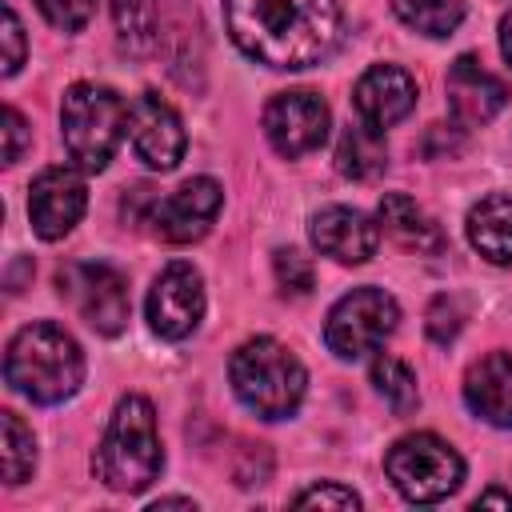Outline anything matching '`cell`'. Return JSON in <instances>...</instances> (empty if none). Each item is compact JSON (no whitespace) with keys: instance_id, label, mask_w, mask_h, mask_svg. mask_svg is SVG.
Returning a JSON list of instances; mask_svg holds the SVG:
<instances>
[{"instance_id":"6da1fadb","label":"cell","mask_w":512,"mask_h":512,"mask_svg":"<svg viewBox=\"0 0 512 512\" xmlns=\"http://www.w3.org/2000/svg\"><path fill=\"white\" fill-rule=\"evenodd\" d=\"M228 36L268 68H312L340 44L336 0H224Z\"/></svg>"},{"instance_id":"7a4b0ae2","label":"cell","mask_w":512,"mask_h":512,"mask_svg":"<svg viewBox=\"0 0 512 512\" xmlns=\"http://www.w3.org/2000/svg\"><path fill=\"white\" fill-rule=\"evenodd\" d=\"M4 380L32 404H60L84 384V352L52 320L24 324L4 352Z\"/></svg>"},{"instance_id":"3957f363","label":"cell","mask_w":512,"mask_h":512,"mask_svg":"<svg viewBox=\"0 0 512 512\" xmlns=\"http://www.w3.org/2000/svg\"><path fill=\"white\" fill-rule=\"evenodd\" d=\"M164 468V448L156 432V408L144 396H120L104 428L100 448L92 452V472L112 492H144Z\"/></svg>"},{"instance_id":"277c9868","label":"cell","mask_w":512,"mask_h":512,"mask_svg":"<svg viewBox=\"0 0 512 512\" xmlns=\"http://www.w3.org/2000/svg\"><path fill=\"white\" fill-rule=\"evenodd\" d=\"M228 380H232V392L240 396V404L248 412H256L260 420L292 416L308 388V372L296 360V352L272 336L244 340L228 360Z\"/></svg>"},{"instance_id":"5b68a950","label":"cell","mask_w":512,"mask_h":512,"mask_svg":"<svg viewBox=\"0 0 512 512\" xmlns=\"http://www.w3.org/2000/svg\"><path fill=\"white\" fill-rule=\"evenodd\" d=\"M128 128V104L104 84H72L60 100V136L80 172H104Z\"/></svg>"},{"instance_id":"8992f818","label":"cell","mask_w":512,"mask_h":512,"mask_svg":"<svg viewBox=\"0 0 512 512\" xmlns=\"http://www.w3.org/2000/svg\"><path fill=\"white\" fill-rule=\"evenodd\" d=\"M384 472L396 484V492L412 504H436L444 496H452L464 480V460L460 452L432 436V432H412L400 436L388 456H384Z\"/></svg>"},{"instance_id":"52a82bcc","label":"cell","mask_w":512,"mask_h":512,"mask_svg":"<svg viewBox=\"0 0 512 512\" xmlns=\"http://www.w3.org/2000/svg\"><path fill=\"white\" fill-rule=\"evenodd\" d=\"M396 320H400V308L384 288H352L332 304L324 324V344L340 360H360L396 332Z\"/></svg>"},{"instance_id":"ba28073f","label":"cell","mask_w":512,"mask_h":512,"mask_svg":"<svg viewBox=\"0 0 512 512\" xmlns=\"http://www.w3.org/2000/svg\"><path fill=\"white\" fill-rule=\"evenodd\" d=\"M56 292L76 308L84 324L104 336L124 332L128 324V280L104 260H76L56 272Z\"/></svg>"},{"instance_id":"9c48e42d","label":"cell","mask_w":512,"mask_h":512,"mask_svg":"<svg viewBox=\"0 0 512 512\" xmlns=\"http://www.w3.org/2000/svg\"><path fill=\"white\" fill-rule=\"evenodd\" d=\"M264 136L288 160L308 156L328 136V104L308 88L276 92L268 100V108H264Z\"/></svg>"},{"instance_id":"30bf717a","label":"cell","mask_w":512,"mask_h":512,"mask_svg":"<svg viewBox=\"0 0 512 512\" xmlns=\"http://www.w3.org/2000/svg\"><path fill=\"white\" fill-rule=\"evenodd\" d=\"M204 316V280L192 264H168L148 288V324L164 340H184Z\"/></svg>"},{"instance_id":"8fae6325","label":"cell","mask_w":512,"mask_h":512,"mask_svg":"<svg viewBox=\"0 0 512 512\" xmlns=\"http://www.w3.org/2000/svg\"><path fill=\"white\" fill-rule=\"evenodd\" d=\"M84 208H88V188H84L80 172H72L64 164L44 168L28 188V220L40 240L68 236L80 224Z\"/></svg>"},{"instance_id":"7c38bea8","label":"cell","mask_w":512,"mask_h":512,"mask_svg":"<svg viewBox=\"0 0 512 512\" xmlns=\"http://www.w3.org/2000/svg\"><path fill=\"white\" fill-rule=\"evenodd\" d=\"M128 136L136 156L156 168V172H172L184 156V124L176 116V108L168 100H160L156 92H140L128 108Z\"/></svg>"},{"instance_id":"4fadbf2b","label":"cell","mask_w":512,"mask_h":512,"mask_svg":"<svg viewBox=\"0 0 512 512\" xmlns=\"http://www.w3.org/2000/svg\"><path fill=\"white\" fill-rule=\"evenodd\" d=\"M220 204H224V188L212 176H192L176 192L156 200L152 224L168 244H192L212 228Z\"/></svg>"},{"instance_id":"5bb4252c","label":"cell","mask_w":512,"mask_h":512,"mask_svg":"<svg viewBox=\"0 0 512 512\" xmlns=\"http://www.w3.org/2000/svg\"><path fill=\"white\" fill-rule=\"evenodd\" d=\"M444 88H448V108H452L456 124H464V128L488 124L508 104V84L500 76H492L476 56H456Z\"/></svg>"},{"instance_id":"9a60e30c","label":"cell","mask_w":512,"mask_h":512,"mask_svg":"<svg viewBox=\"0 0 512 512\" xmlns=\"http://www.w3.org/2000/svg\"><path fill=\"white\" fill-rule=\"evenodd\" d=\"M312 244L336 264H364L380 248V224H372L360 208L328 204L312 216Z\"/></svg>"},{"instance_id":"2e32d148","label":"cell","mask_w":512,"mask_h":512,"mask_svg":"<svg viewBox=\"0 0 512 512\" xmlns=\"http://www.w3.org/2000/svg\"><path fill=\"white\" fill-rule=\"evenodd\" d=\"M352 104H356V112H360L364 124H372V128L384 132V128L400 124L416 108V80L404 68H396V64H372L356 80Z\"/></svg>"},{"instance_id":"e0dca14e","label":"cell","mask_w":512,"mask_h":512,"mask_svg":"<svg viewBox=\"0 0 512 512\" xmlns=\"http://www.w3.org/2000/svg\"><path fill=\"white\" fill-rule=\"evenodd\" d=\"M464 400L480 420L512 428V356L488 352L484 360H476L464 376Z\"/></svg>"},{"instance_id":"ac0fdd59","label":"cell","mask_w":512,"mask_h":512,"mask_svg":"<svg viewBox=\"0 0 512 512\" xmlns=\"http://www.w3.org/2000/svg\"><path fill=\"white\" fill-rule=\"evenodd\" d=\"M380 228L408 252H424V256H436L444 252V232L436 228V220L404 192H388L380 200Z\"/></svg>"},{"instance_id":"d6986e66","label":"cell","mask_w":512,"mask_h":512,"mask_svg":"<svg viewBox=\"0 0 512 512\" xmlns=\"http://www.w3.org/2000/svg\"><path fill=\"white\" fill-rule=\"evenodd\" d=\"M468 240L492 264H512V196H484L468 212Z\"/></svg>"},{"instance_id":"ffe728a7","label":"cell","mask_w":512,"mask_h":512,"mask_svg":"<svg viewBox=\"0 0 512 512\" xmlns=\"http://www.w3.org/2000/svg\"><path fill=\"white\" fill-rule=\"evenodd\" d=\"M388 168V144L372 124H348L336 140V172L348 180H376Z\"/></svg>"},{"instance_id":"44dd1931","label":"cell","mask_w":512,"mask_h":512,"mask_svg":"<svg viewBox=\"0 0 512 512\" xmlns=\"http://www.w3.org/2000/svg\"><path fill=\"white\" fill-rule=\"evenodd\" d=\"M112 20L120 48L132 56H148L160 40V0H112Z\"/></svg>"},{"instance_id":"7402d4cb","label":"cell","mask_w":512,"mask_h":512,"mask_svg":"<svg viewBox=\"0 0 512 512\" xmlns=\"http://www.w3.org/2000/svg\"><path fill=\"white\" fill-rule=\"evenodd\" d=\"M392 8L412 32L440 40L456 32V24L468 12V0H392Z\"/></svg>"},{"instance_id":"603a6c76","label":"cell","mask_w":512,"mask_h":512,"mask_svg":"<svg viewBox=\"0 0 512 512\" xmlns=\"http://www.w3.org/2000/svg\"><path fill=\"white\" fill-rule=\"evenodd\" d=\"M372 384H376V392L392 404V412H396V416L416 412V404H420V388H416L412 368H408L400 356L380 352V356L372 360Z\"/></svg>"},{"instance_id":"cb8c5ba5","label":"cell","mask_w":512,"mask_h":512,"mask_svg":"<svg viewBox=\"0 0 512 512\" xmlns=\"http://www.w3.org/2000/svg\"><path fill=\"white\" fill-rule=\"evenodd\" d=\"M36 468V440H32V428L16 416V412H4V480L8 484H24Z\"/></svg>"},{"instance_id":"d4e9b609","label":"cell","mask_w":512,"mask_h":512,"mask_svg":"<svg viewBox=\"0 0 512 512\" xmlns=\"http://www.w3.org/2000/svg\"><path fill=\"white\" fill-rule=\"evenodd\" d=\"M272 264H276L280 292H288V296H308L312 292V264H308V256H300L296 248H280Z\"/></svg>"},{"instance_id":"484cf974","label":"cell","mask_w":512,"mask_h":512,"mask_svg":"<svg viewBox=\"0 0 512 512\" xmlns=\"http://www.w3.org/2000/svg\"><path fill=\"white\" fill-rule=\"evenodd\" d=\"M464 328V304L456 296H436L428 308V336L436 344H452Z\"/></svg>"},{"instance_id":"4316f807","label":"cell","mask_w":512,"mask_h":512,"mask_svg":"<svg viewBox=\"0 0 512 512\" xmlns=\"http://www.w3.org/2000/svg\"><path fill=\"white\" fill-rule=\"evenodd\" d=\"M36 8L44 12L48 24L64 28V32H80L92 12H96V0H36Z\"/></svg>"},{"instance_id":"83f0119b","label":"cell","mask_w":512,"mask_h":512,"mask_svg":"<svg viewBox=\"0 0 512 512\" xmlns=\"http://www.w3.org/2000/svg\"><path fill=\"white\" fill-rule=\"evenodd\" d=\"M292 504H300V508H360V496L344 484H316V488H304Z\"/></svg>"},{"instance_id":"f1b7e54d","label":"cell","mask_w":512,"mask_h":512,"mask_svg":"<svg viewBox=\"0 0 512 512\" xmlns=\"http://www.w3.org/2000/svg\"><path fill=\"white\" fill-rule=\"evenodd\" d=\"M4 76H16L20 64H24V28H20V16L12 4H4Z\"/></svg>"},{"instance_id":"f546056e","label":"cell","mask_w":512,"mask_h":512,"mask_svg":"<svg viewBox=\"0 0 512 512\" xmlns=\"http://www.w3.org/2000/svg\"><path fill=\"white\" fill-rule=\"evenodd\" d=\"M24 144H28V124H24V116L8 104V108H4V164H16L20 152H24Z\"/></svg>"},{"instance_id":"4dcf8cb0","label":"cell","mask_w":512,"mask_h":512,"mask_svg":"<svg viewBox=\"0 0 512 512\" xmlns=\"http://www.w3.org/2000/svg\"><path fill=\"white\" fill-rule=\"evenodd\" d=\"M472 508H508V512H512V492H504V488H488V492L476 496Z\"/></svg>"},{"instance_id":"1f68e13d","label":"cell","mask_w":512,"mask_h":512,"mask_svg":"<svg viewBox=\"0 0 512 512\" xmlns=\"http://www.w3.org/2000/svg\"><path fill=\"white\" fill-rule=\"evenodd\" d=\"M500 52H504V60L512 64V12L500 20Z\"/></svg>"},{"instance_id":"d6a6232c","label":"cell","mask_w":512,"mask_h":512,"mask_svg":"<svg viewBox=\"0 0 512 512\" xmlns=\"http://www.w3.org/2000/svg\"><path fill=\"white\" fill-rule=\"evenodd\" d=\"M160 508H196L192 500H184V496H164V500H156L152 504V512H160Z\"/></svg>"}]
</instances>
